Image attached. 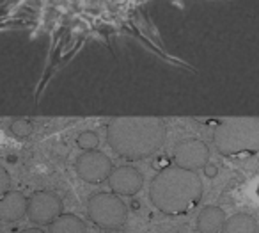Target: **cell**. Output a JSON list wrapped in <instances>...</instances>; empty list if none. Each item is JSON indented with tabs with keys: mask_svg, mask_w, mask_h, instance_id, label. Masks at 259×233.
<instances>
[{
	"mask_svg": "<svg viewBox=\"0 0 259 233\" xmlns=\"http://www.w3.org/2000/svg\"><path fill=\"white\" fill-rule=\"evenodd\" d=\"M167 137L160 118H114L107 125V143L126 160H142L155 155Z\"/></svg>",
	"mask_w": 259,
	"mask_h": 233,
	"instance_id": "obj_1",
	"label": "cell"
},
{
	"mask_svg": "<svg viewBox=\"0 0 259 233\" xmlns=\"http://www.w3.org/2000/svg\"><path fill=\"white\" fill-rule=\"evenodd\" d=\"M202 190V180L197 173L170 165L153 178L149 199L162 214L185 215L201 203Z\"/></svg>",
	"mask_w": 259,
	"mask_h": 233,
	"instance_id": "obj_2",
	"label": "cell"
},
{
	"mask_svg": "<svg viewBox=\"0 0 259 233\" xmlns=\"http://www.w3.org/2000/svg\"><path fill=\"white\" fill-rule=\"evenodd\" d=\"M213 143L224 157L259 151V118H229L219 123Z\"/></svg>",
	"mask_w": 259,
	"mask_h": 233,
	"instance_id": "obj_3",
	"label": "cell"
},
{
	"mask_svg": "<svg viewBox=\"0 0 259 233\" xmlns=\"http://www.w3.org/2000/svg\"><path fill=\"white\" fill-rule=\"evenodd\" d=\"M87 215L103 229H117L128 219V207L114 192H98L87 201Z\"/></svg>",
	"mask_w": 259,
	"mask_h": 233,
	"instance_id": "obj_4",
	"label": "cell"
},
{
	"mask_svg": "<svg viewBox=\"0 0 259 233\" xmlns=\"http://www.w3.org/2000/svg\"><path fill=\"white\" fill-rule=\"evenodd\" d=\"M62 214V199L52 190H36L27 197V215L34 224L47 226Z\"/></svg>",
	"mask_w": 259,
	"mask_h": 233,
	"instance_id": "obj_5",
	"label": "cell"
},
{
	"mask_svg": "<svg viewBox=\"0 0 259 233\" xmlns=\"http://www.w3.org/2000/svg\"><path fill=\"white\" fill-rule=\"evenodd\" d=\"M75 171L83 182L101 183L108 180L112 173V160L98 150L83 151L75 162Z\"/></svg>",
	"mask_w": 259,
	"mask_h": 233,
	"instance_id": "obj_6",
	"label": "cell"
},
{
	"mask_svg": "<svg viewBox=\"0 0 259 233\" xmlns=\"http://www.w3.org/2000/svg\"><path fill=\"white\" fill-rule=\"evenodd\" d=\"M209 162V148L201 139H187L181 141L174 148V164L178 168L197 171L202 169Z\"/></svg>",
	"mask_w": 259,
	"mask_h": 233,
	"instance_id": "obj_7",
	"label": "cell"
},
{
	"mask_svg": "<svg viewBox=\"0 0 259 233\" xmlns=\"http://www.w3.org/2000/svg\"><path fill=\"white\" fill-rule=\"evenodd\" d=\"M108 185L117 196H135L144 185V176L134 165H121L112 169L108 176Z\"/></svg>",
	"mask_w": 259,
	"mask_h": 233,
	"instance_id": "obj_8",
	"label": "cell"
},
{
	"mask_svg": "<svg viewBox=\"0 0 259 233\" xmlns=\"http://www.w3.org/2000/svg\"><path fill=\"white\" fill-rule=\"evenodd\" d=\"M27 214V197L20 190H8L0 196V221L16 222Z\"/></svg>",
	"mask_w": 259,
	"mask_h": 233,
	"instance_id": "obj_9",
	"label": "cell"
},
{
	"mask_svg": "<svg viewBox=\"0 0 259 233\" xmlns=\"http://www.w3.org/2000/svg\"><path fill=\"white\" fill-rule=\"evenodd\" d=\"M226 212L220 207H204L197 215V231L199 233H219L226 222Z\"/></svg>",
	"mask_w": 259,
	"mask_h": 233,
	"instance_id": "obj_10",
	"label": "cell"
},
{
	"mask_svg": "<svg viewBox=\"0 0 259 233\" xmlns=\"http://www.w3.org/2000/svg\"><path fill=\"white\" fill-rule=\"evenodd\" d=\"M259 226L254 215L238 212L226 219L222 226V233H257Z\"/></svg>",
	"mask_w": 259,
	"mask_h": 233,
	"instance_id": "obj_11",
	"label": "cell"
},
{
	"mask_svg": "<svg viewBox=\"0 0 259 233\" xmlns=\"http://www.w3.org/2000/svg\"><path fill=\"white\" fill-rule=\"evenodd\" d=\"M48 233H87L85 222L73 214H61L48 224Z\"/></svg>",
	"mask_w": 259,
	"mask_h": 233,
	"instance_id": "obj_12",
	"label": "cell"
},
{
	"mask_svg": "<svg viewBox=\"0 0 259 233\" xmlns=\"http://www.w3.org/2000/svg\"><path fill=\"white\" fill-rule=\"evenodd\" d=\"M9 130H11L13 136L23 139V137H29L30 134L34 132V126H32V123L27 121V119H15V121L11 123V126H9Z\"/></svg>",
	"mask_w": 259,
	"mask_h": 233,
	"instance_id": "obj_13",
	"label": "cell"
},
{
	"mask_svg": "<svg viewBox=\"0 0 259 233\" xmlns=\"http://www.w3.org/2000/svg\"><path fill=\"white\" fill-rule=\"evenodd\" d=\"M76 144H78V148H82L83 151L96 150V146L100 144V139H98V136L94 132L85 130V132H82L78 137H76Z\"/></svg>",
	"mask_w": 259,
	"mask_h": 233,
	"instance_id": "obj_14",
	"label": "cell"
},
{
	"mask_svg": "<svg viewBox=\"0 0 259 233\" xmlns=\"http://www.w3.org/2000/svg\"><path fill=\"white\" fill-rule=\"evenodd\" d=\"M11 189V176L4 165H0V196Z\"/></svg>",
	"mask_w": 259,
	"mask_h": 233,
	"instance_id": "obj_15",
	"label": "cell"
},
{
	"mask_svg": "<svg viewBox=\"0 0 259 233\" xmlns=\"http://www.w3.org/2000/svg\"><path fill=\"white\" fill-rule=\"evenodd\" d=\"M202 169H204V173L209 176V178H213V176L217 175V168H215V165H211V164H209V162H208V164H206Z\"/></svg>",
	"mask_w": 259,
	"mask_h": 233,
	"instance_id": "obj_16",
	"label": "cell"
},
{
	"mask_svg": "<svg viewBox=\"0 0 259 233\" xmlns=\"http://www.w3.org/2000/svg\"><path fill=\"white\" fill-rule=\"evenodd\" d=\"M18 233H45V231H41L39 228H27V229H22V231H18Z\"/></svg>",
	"mask_w": 259,
	"mask_h": 233,
	"instance_id": "obj_17",
	"label": "cell"
},
{
	"mask_svg": "<svg viewBox=\"0 0 259 233\" xmlns=\"http://www.w3.org/2000/svg\"><path fill=\"white\" fill-rule=\"evenodd\" d=\"M257 196H259V187H257Z\"/></svg>",
	"mask_w": 259,
	"mask_h": 233,
	"instance_id": "obj_18",
	"label": "cell"
}]
</instances>
